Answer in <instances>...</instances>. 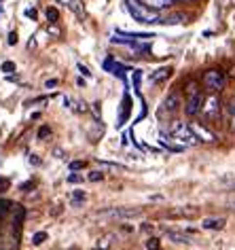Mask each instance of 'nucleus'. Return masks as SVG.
<instances>
[{"mask_svg":"<svg viewBox=\"0 0 235 250\" xmlns=\"http://www.w3.org/2000/svg\"><path fill=\"white\" fill-rule=\"evenodd\" d=\"M125 9H127V13L134 17V21H138V23H144V26L161 23V15H159V11L148 9L146 4L140 2V0H125Z\"/></svg>","mask_w":235,"mask_h":250,"instance_id":"1","label":"nucleus"},{"mask_svg":"<svg viewBox=\"0 0 235 250\" xmlns=\"http://www.w3.org/2000/svg\"><path fill=\"white\" fill-rule=\"evenodd\" d=\"M180 106H182V96H180V89H172L168 96L163 98V102L161 106L157 108V119H170V117H174L178 110H180Z\"/></svg>","mask_w":235,"mask_h":250,"instance_id":"2","label":"nucleus"},{"mask_svg":"<svg viewBox=\"0 0 235 250\" xmlns=\"http://www.w3.org/2000/svg\"><path fill=\"white\" fill-rule=\"evenodd\" d=\"M203 87H206L208 93H220L227 85V74L220 70V68H210V70L203 72V79H201Z\"/></svg>","mask_w":235,"mask_h":250,"instance_id":"3","label":"nucleus"},{"mask_svg":"<svg viewBox=\"0 0 235 250\" xmlns=\"http://www.w3.org/2000/svg\"><path fill=\"white\" fill-rule=\"evenodd\" d=\"M170 136L174 138V142H178V145H184V146H195L197 142V136L191 132L189 125H184L180 121H172L170 125Z\"/></svg>","mask_w":235,"mask_h":250,"instance_id":"4","label":"nucleus"},{"mask_svg":"<svg viewBox=\"0 0 235 250\" xmlns=\"http://www.w3.org/2000/svg\"><path fill=\"white\" fill-rule=\"evenodd\" d=\"M201 117L208 119V121H214V119H218L220 115V98L216 96V93H210L208 98H203V104H201Z\"/></svg>","mask_w":235,"mask_h":250,"instance_id":"5","label":"nucleus"},{"mask_svg":"<svg viewBox=\"0 0 235 250\" xmlns=\"http://www.w3.org/2000/svg\"><path fill=\"white\" fill-rule=\"evenodd\" d=\"M201 104H203V93L197 91V93H191V96H187V102H184V115L187 117H197L201 110Z\"/></svg>","mask_w":235,"mask_h":250,"instance_id":"6","label":"nucleus"},{"mask_svg":"<svg viewBox=\"0 0 235 250\" xmlns=\"http://www.w3.org/2000/svg\"><path fill=\"white\" fill-rule=\"evenodd\" d=\"M140 210L136 208H108V210H102L98 212V216H104V218H129V216H138Z\"/></svg>","mask_w":235,"mask_h":250,"instance_id":"7","label":"nucleus"},{"mask_svg":"<svg viewBox=\"0 0 235 250\" xmlns=\"http://www.w3.org/2000/svg\"><path fill=\"white\" fill-rule=\"evenodd\" d=\"M189 127H191V132L197 136V140H203V142H216L214 132H210V129H208L203 123L193 121V123H189Z\"/></svg>","mask_w":235,"mask_h":250,"instance_id":"8","label":"nucleus"},{"mask_svg":"<svg viewBox=\"0 0 235 250\" xmlns=\"http://www.w3.org/2000/svg\"><path fill=\"white\" fill-rule=\"evenodd\" d=\"M129 112H132V96L129 91L123 93V102H121V112H119V119H117V127H123L129 119Z\"/></svg>","mask_w":235,"mask_h":250,"instance_id":"9","label":"nucleus"},{"mask_svg":"<svg viewBox=\"0 0 235 250\" xmlns=\"http://www.w3.org/2000/svg\"><path fill=\"white\" fill-rule=\"evenodd\" d=\"M172 72H174V68H172V66L159 68V70H155V72L148 74V83H153V85H161V83H165V81L172 77Z\"/></svg>","mask_w":235,"mask_h":250,"instance_id":"10","label":"nucleus"},{"mask_svg":"<svg viewBox=\"0 0 235 250\" xmlns=\"http://www.w3.org/2000/svg\"><path fill=\"white\" fill-rule=\"evenodd\" d=\"M115 36H123L121 41H148V39H155V34H148V32H125V30H117Z\"/></svg>","mask_w":235,"mask_h":250,"instance_id":"11","label":"nucleus"},{"mask_svg":"<svg viewBox=\"0 0 235 250\" xmlns=\"http://www.w3.org/2000/svg\"><path fill=\"white\" fill-rule=\"evenodd\" d=\"M142 4H146L148 9H153V11H159V13H161V11H165V9H170L172 4V0H140Z\"/></svg>","mask_w":235,"mask_h":250,"instance_id":"12","label":"nucleus"},{"mask_svg":"<svg viewBox=\"0 0 235 250\" xmlns=\"http://www.w3.org/2000/svg\"><path fill=\"white\" fill-rule=\"evenodd\" d=\"M225 225H227L225 218H203L201 221V227L208 231H220Z\"/></svg>","mask_w":235,"mask_h":250,"instance_id":"13","label":"nucleus"},{"mask_svg":"<svg viewBox=\"0 0 235 250\" xmlns=\"http://www.w3.org/2000/svg\"><path fill=\"white\" fill-rule=\"evenodd\" d=\"M165 240H170L174 244H191V237L180 233V231H165Z\"/></svg>","mask_w":235,"mask_h":250,"instance_id":"14","label":"nucleus"},{"mask_svg":"<svg viewBox=\"0 0 235 250\" xmlns=\"http://www.w3.org/2000/svg\"><path fill=\"white\" fill-rule=\"evenodd\" d=\"M184 21H187V15L184 13H172V15L161 17V23H165V26H176V23H184Z\"/></svg>","mask_w":235,"mask_h":250,"instance_id":"15","label":"nucleus"},{"mask_svg":"<svg viewBox=\"0 0 235 250\" xmlns=\"http://www.w3.org/2000/svg\"><path fill=\"white\" fill-rule=\"evenodd\" d=\"M68 7H70V11L77 13L78 20H85V7H83L81 0H70V4H68Z\"/></svg>","mask_w":235,"mask_h":250,"instance_id":"16","label":"nucleus"},{"mask_svg":"<svg viewBox=\"0 0 235 250\" xmlns=\"http://www.w3.org/2000/svg\"><path fill=\"white\" fill-rule=\"evenodd\" d=\"M132 83H134V91L140 96V83H142V70H132Z\"/></svg>","mask_w":235,"mask_h":250,"instance_id":"17","label":"nucleus"},{"mask_svg":"<svg viewBox=\"0 0 235 250\" xmlns=\"http://www.w3.org/2000/svg\"><path fill=\"white\" fill-rule=\"evenodd\" d=\"M45 15H47V21L49 23H58V20H59V11L55 9V7H47Z\"/></svg>","mask_w":235,"mask_h":250,"instance_id":"18","label":"nucleus"},{"mask_svg":"<svg viewBox=\"0 0 235 250\" xmlns=\"http://www.w3.org/2000/svg\"><path fill=\"white\" fill-rule=\"evenodd\" d=\"M102 167H108V170H125V166L121 164H113V161H98Z\"/></svg>","mask_w":235,"mask_h":250,"instance_id":"19","label":"nucleus"},{"mask_svg":"<svg viewBox=\"0 0 235 250\" xmlns=\"http://www.w3.org/2000/svg\"><path fill=\"white\" fill-rule=\"evenodd\" d=\"M45 240H47V233H45V231H39V233H34L32 244H34V246H40V244L45 242Z\"/></svg>","mask_w":235,"mask_h":250,"instance_id":"20","label":"nucleus"},{"mask_svg":"<svg viewBox=\"0 0 235 250\" xmlns=\"http://www.w3.org/2000/svg\"><path fill=\"white\" fill-rule=\"evenodd\" d=\"M0 70H2L4 74H13V72H15V64H13V62H2Z\"/></svg>","mask_w":235,"mask_h":250,"instance_id":"21","label":"nucleus"},{"mask_svg":"<svg viewBox=\"0 0 235 250\" xmlns=\"http://www.w3.org/2000/svg\"><path fill=\"white\" fill-rule=\"evenodd\" d=\"M83 199H85V193H83V191H74V193H72V204H74V206H81Z\"/></svg>","mask_w":235,"mask_h":250,"instance_id":"22","label":"nucleus"},{"mask_svg":"<svg viewBox=\"0 0 235 250\" xmlns=\"http://www.w3.org/2000/svg\"><path fill=\"white\" fill-rule=\"evenodd\" d=\"M144 246H146V250H159V240L157 237H148Z\"/></svg>","mask_w":235,"mask_h":250,"instance_id":"23","label":"nucleus"},{"mask_svg":"<svg viewBox=\"0 0 235 250\" xmlns=\"http://www.w3.org/2000/svg\"><path fill=\"white\" fill-rule=\"evenodd\" d=\"M36 136H39V140H45L47 136H51V127H49V125H42V127L39 129V134H36Z\"/></svg>","mask_w":235,"mask_h":250,"instance_id":"24","label":"nucleus"},{"mask_svg":"<svg viewBox=\"0 0 235 250\" xmlns=\"http://www.w3.org/2000/svg\"><path fill=\"white\" fill-rule=\"evenodd\" d=\"M110 240H113V237H110V235L102 237L100 244H98V250H108V246H110Z\"/></svg>","mask_w":235,"mask_h":250,"instance_id":"25","label":"nucleus"},{"mask_svg":"<svg viewBox=\"0 0 235 250\" xmlns=\"http://www.w3.org/2000/svg\"><path fill=\"white\" fill-rule=\"evenodd\" d=\"M77 68H78V72H81L85 79H91V72H89V68L85 66V64H81V62H78V64H77Z\"/></svg>","mask_w":235,"mask_h":250,"instance_id":"26","label":"nucleus"},{"mask_svg":"<svg viewBox=\"0 0 235 250\" xmlns=\"http://www.w3.org/2000/svg\"><path fill=\"white\" fill-rule=\"evenodd\" d=\"M87 180H91V183H100V180H104V174L102 172H91Z\"/></svg>","mask_w":235,"mask_h":250,"instance_id":"27","label":"nucleus"},{"mask_svg":"<svg viewBox=\"0 0 235 250\" xmlns=\"http://www.w3.org/2000/svg\"><path fill=\"white\" fill-rule=\"evenodd\" d=\"M9 202H7V199H0V218H2L4 214H7V212H9Z\"/></svg>","mask_w":235,"mask_h":250,"instance_id":"28","label":"nucleus"},{"mask_svg":"<svg viewBox=\"0 0 235 250\" xmlns=\"http://www.w3.org/2000/svg\"><path fill=\"white\" fill-rule=\"evenodd\" d=\"M72 108L77 110V112H85V110H87V104H85V102H81V100H77V102H74V106H72Z\"/></svg>","mask_w":235,"mask_h":250,"instance_id":"29","label":"nucleus"},{"mask_svg":"<svg viewBox=\"0 0 235 250\" xmlns=\"http://www.w3.org/2000/svg\"><path fill=\"white\" fill-rule=\"evenodd\" d=\"M7 42H9L11 47H15V45H17V32H15V30H11V32H9V39H7Z\"/></svg>","mask_w":235,"mask_h":250,"instance_id":"30","label":"nucleus"},{"mask_svg":"<svg viewBox=\"0 0 235 250\" xmlns=\"http://www.w3.org/2000/svg\"><path fill=\"white\" fill-rule=\"evenodd\" d=\"M83 167H85V161H72V164H70V170H72V172L83 170Z\"/></svg>","mask_w":235,"mask_h":250,"instance_id":"31","label":"nucleus"},{"mask_svg":"<svg viewBox=\"0 0 235 250\" xmlns=\"http://www.w3.org/2000/svg\"><path fill=\"white\" fill-rule=\"evenodd\" d=\"M23 15H26L28 20H36V17H39V13H36V9H26V11H23Z\"/></svg>","mask_w":235,"mask_h":250,"instance_id":"32","label":"nucleus"},{"mask_svg":"<svg viewBox=\"0 0 235 250\" xmlns=\"http://www.w3.org/2000/svg\"><path fill=\"white\" fill-rule=\"evenodd\" d=\"M59 85V81L58 79H49V81H45V87L47 89H53V87H58Z\"/></svg>","mask_w":235,"mask_h":250,"instance_id":"33","label":"nucleus"},{"mask_svg":"<svg viewBox=\"0 0 235 250\" xmlns=\"http://www.w3.org/2000/svg\"><path fill=\"white\" fill-rule=\"evenodd\" d=\"M47 30H49V34H53V36H59V34H61V32H59V28L55 26V23H49V28H47Z\"/></svg>","mask_w":235,"mask_h":250,"instance_id":"34","label":"nucleus"},{"mask_svg":"<svg viewBox=\"0 0 235 250\" xmlns=\"http://www.w3.org/2000/svg\"><path fill=\"white\" fill-rule=\"evenodd\" d=\"M83 180V176H78V174H70V176H68V183H81Z\"/></svg>","mask_w":235,"mask_h":250,"instance_id":"35","label":"nucleus"},{"mask_svg":"<svg viewBox=\"0 0 235 250\" xmlns=\"http://www.w3.org/2000/svg\"><path fill=\"white\" fill-rule=\"evenodd\" d=\"M0 189H9V178H0Z\"/></svg>","mask_w":235,"mask_h":250,"instance_id":"36","label":"nucleus"},{"mask_svg":"<svg viewBox=\"0 0 235 250\" xmlns=\"http://www.w3.org/2000/svg\"><path fill=\"white\" fill-rule=\"evenodd\" d=\"M172 2H182V4H191V2H197V0H172Z\"/></svg>","mask_w":235,"mask_h":250,"instance_id":"37","label":"nucleus"},{"mask_svg":"<svg viewBox=\"0 0 235 250\" xmlns=\"http://www.w3.org/2000/svg\"><path fill=\"white\" fill-rule=\"evenodd\" d=\"M32 187H34V183H32V180H30V183H26V185H21V191H26V189H32Z\"/></svg>","mask_w":235,"mask_h":250,"instance_id":"38","label":"nucleus"},{"mask_svg":"<svg viewBox=\"0 0 235 250\" xmlns=\"http://www.w3.org/2000/svg\"><path fill=\"white\" fill-rule=\"evenodd\" d=\"M94 112H96V117H100V102L94 104Z\"/></svg>","mask_w":235,"mask_h":250,"instance_id":"39","label":"nucleus"},{"mask_svg":"<svg viewBox=\"0 0 235 250\" xmlns=\"http://www.w3.org/2000/svg\"><path fill=\"white\" fill-rule=\"evenodd\" d=\"M53 155H55V157H58V159H61V155H64V151H61V148H55Z\"/></svg>","mask_w":235,"mask_h":250,"instance_id":"40","label":"nucleus"},{"mask_svg":"<svg viewBox=\"0 0 235 250\" xmlns=\"http://www.w3.org/2000/svg\"><path fill=\"white\" fill-rule=\"evenodd\" d=\"M30 164H34V166H39V164H40V159H36V155H32V157H30Z\"/></svg>","mask_w":235,"mask_h":250,"instance_id":"41","label":"nucleus"},{"mask_svg":"<svg viewBox=\"0 0 235 250\" xmlns=\"http://www.w3.org/2000/svg\"><path fill=\"white\" fill-rule=\"evenodd\" d=\"M231 117H233V129H235V104L231 106Z\"/></svg>","mask_w":235,"mask_h":250,"instance_id":"42","label":"nucleus"},{"mask_svg":"<svg viewBox=\"0 0 235 250\" xmlns=\"http://www.w3.org/2000/svg\"><path fill=\"white\" fill-rule=\"evenodd\" d=\"M142 229H144V231H151V229H153V225H148V223H144V225H142Z\"/></svg>","mask_w":235,"mask_h":250,"instance_id":"43","label":"nucleus"},{"mask_svg":"<svg viewBox=\"0 0 235 250\" xmlns=\"http://www.w3.org/2000/svg\"><path fill=\"white\" fill-rule=\"evenodd\" d=\"M229 187H231V189H235V180H231V183H229Z\"/></svg>","mask_w":235,"mask_h":250,"instance_id":"44","label":"nucleus"}]
</instances>
